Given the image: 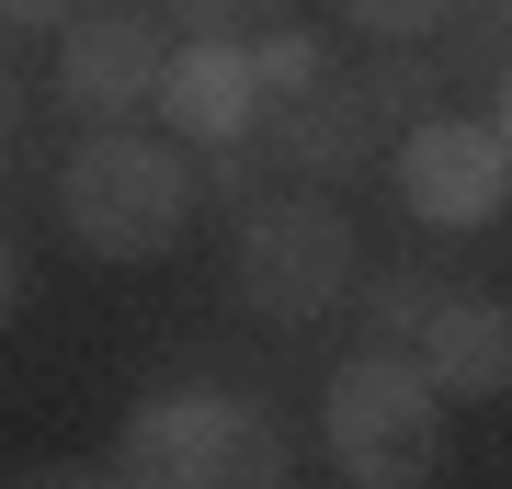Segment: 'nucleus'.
Masks as SVG:
<instances>
[{
  "label": "nucleus",
  "instance_id": "nucleus-1",
  "mask_svg": "<svg viewBox=\"0 0 512 489\" xmlns=\"http://www.w3.org/2000/svg\"><path fill=\"white\" fill-rule=\"evenodd\" d=\"M194 217H205V171L183 137L92 126L57 160V228H69L80 262H160V251H183Z\"/></svg>",
  "mask_w": 512,
  "mask_h": 489
},
{
  "label": "nucleus",
  "instance_id": "nucleus-2",
  "mask_svg": "<svg viewBox=\"0 0 512 489\" xmlns=\"http://www.w3.org/2000/svg\"><path fill=\"white\" fill-rule=\"evenodd\" d=\"M285 467V421L239 387H148L103 455V478L126 489H274Z\"/></svg>",
  "mask_w": 512,
  "mask_h": 489
},
{
  "label": "nucleus",
  "instance_id": "nucleus-3",
  "mask_svg": "<svg viewBox=\"0 0 512 489\" xmlns=\"http://www.w3.org/2000/svg\"><path fill=\"white\" fill-rule=\"evenodd\" d=\"M319 455L342 489H421L444 467V387L410 342H365L319 387Z\"/></svg>",
  "mask_w": 512,
  "mask_h": 489
},
{
  "label": "nucleus",
  "instance_id": "nucleus-4",
  "mask_svg": "<svg viewBox=\"0 0 512 489\" xmlns=\"http://www.w3.org/2000/svg\"><path fill=\"white\" fill-rule=\"evenodd\" d=\"M353 285H365V239H353V217L319 194V182H285V194H251V205H239L228 296L262 330H308V319L342 308Z\"/></svg>",
  "mask_w": 512,
  "mask_h": 489
},
{
  "label": "nucleus",
  "instance_id": "nucleus-5",
  "mask_svg": "<svg viewBox=\"0 0 512 489\" xmlns=\"http://www.w3.org/2000/svg\"><path fill=\"white\" fill-rule=\"evenodd\" d=\"M421 91H433L421 46H387V69H365V80H342V69H330L319 91L274 103L262 126H274V160H285L296 182H342V171H365L376 148H399V126L421 114Z\"/></svg>",
  "mask_w": 512,
  "mask_h": 489
},
{
  "label": "nucleus",
  "instance_id": "nucleus-6",
  "mask_svg": "<svg viewBox=\"0 0 512 489\" xmlns=\"http://www.w3.org/2000/svg\"><path fill=\"white\" fill-rule=\"evenodd\" d=\"M387 182H399V217L410 228L467 239V228H490L512 205V148H501L490 114H433L421 103L399 126V148H387Z\"/></svg>",
  "mask_w": 512,
  "mask_h": 489
},
{
  "label": "nucleus",
  "instance_id": "nucleus-7",
  "mask_svg": "<svg viewBox=\"0 0 512 489\" xmlns=\"http://www.w3.org/2000/svg\"><path fill=\"white\" fill-rule=\"evenodd\" d=\"M160 69H171V46H160V23L148 12H92L80 0L69 23H57V103L80 114V126H137L148 103H160Z\"/></svg>",
  "mask_w": 512,
  "mask_h": 489
},
{
  "label": "nucleus",
  "instance_id": "nucleus-8",
  "mask_svg": "<svg viewBox=\"0 0 512 489\" xmlns=\"http://www.w3.org/2000/svg\"><path fill=\"white\" fill-rule=\"evenodd\" d=\"M160 114L183 148H251L262 137V69H251V35H183L160 69Z\"/></svg>",
  "mask_w": 512,
  "mask_h": 489
},
{
  "label": "nucleus",
  "instance_id": "nucleus-9",
  "mask_svg": "<svg viewBox=\"0 0 512 489\" xmlns=\"http://www.w3.org/2000/svg\"><path fill=\"white\" fill-rule=\"evenodd\" d=\"M421 376L444 387V399H501L512 387V296H433V319L410 330Z\"/></svg>",
  "mask_w": 512,
  "mask_h": 489
},
{
  "label": "nucleus",
  "instance_id": "nucleus-10",
  "mask_svg": "<svg viewBox=\"0 0 512 489\" xmlns=\"http://www.w3.org/2000/svg\"><path fill=\"white\" fill-rule=\"evenodd\" d=\"M251 69H262V114L330 80V35L319 23H251Z\"/></svg>",
  "mask_w": 512,
  "mask_h": 489
},
{
  "label": "nucleus",
  "instance_id": "nucleus-11",
  "mask_svg": "<svg viewBox=\"0 0 512 489\" xmlns=\"http://www.w3.org/2000/svg\"><path fill=\"white\" fill-rule=\"evenodd\" d=\"M433 296H444V273L387 262V273H365V330H376V342H410V330L433 319Z\"/></svg>",
  "mask_w": 512,
  "mask_h": 489
},
{
  "label": "nucleus",
  "instance_id": "nucleus-12",
  "mask_svg": "<svg viewBox=\"0 0 512 489\" xmlns=\"http://www.w3.org/2000/svg\"><path fill=\"white\" fill-rule=\"evenodd\" d=\"M330 12H342L353 35H376V46H433L467 0H330Z\"/></svg>",
  "mask_w": 512,
  "mask_h": 489
},
{
  "label": "nucleus",
  "instance_id": "nucleus-13",
  "mask_svg": "<svg viewBox=\"0 0 512 489\" xmlns=\"http://www.w3.org/2000/svg\"><path fill=\"white\" fill-rule=\"evenodd\" d=\"M171 12H183L194 35H251V23L274 12V0H171Z\"/></svg>",
  "mask_w": 512,
  "mask_h": 489
},
{
  "label": "nucleus",
  "instance_id": "nucleus-14",
  "mask_svg": "<svg viewBox=\"0 0 512 489\" xmlns=\"http://www.w3.org/2000/svg\"><path fill=\"white\" fill-rule=\"evenodd\" d=\"M80 0H0V35H57Z\"/></svg>",
  "mask_w": 512,
  "mask_h": 489
},
{
  "label": "nucleus",
  "instance_id": "nucleus-15",
  "mask_svg": "<svg viewBox=\"0 0 512 489\" xmlns=\"http://www.w3.org/2000/svg\"><path fill=\"white\" fill-rule=\"evenodd\" d=\"M12 319H23V239L0 228V330H12Z\"/></svg>",
  "mask_w": 512,
  "mask_h": 489
},
{
  "label": "nucleus",
  "instance_id": "nucleus-16",
  "mask_svg": "<svg viewBox=\"0 0 512 489\" xmlns=\"http://www.w3.org/2000/svg\"><path fill=\"white\" fill-rule=\"evenodd\" d=\"M490 126H501V148H512V69H501V114H490Z\"/></svg>",
  "mask_w": 512,
  "mask_h": 489
},
{
  "label": "nucleus",
  "instance_id": "nucleus-17",
  "mask_svg": "<svg viewBox=\"0 0 512 489\" xmlns=\"http://www.w3.org/2000/svg\"><path fill=\"white\" fill-rule=\"evenodd\" d=\"M0 126H12V69H0Z\"/></svg>",
  "mask_w": 512,
  "mask_h": 489
}]
</instances>
